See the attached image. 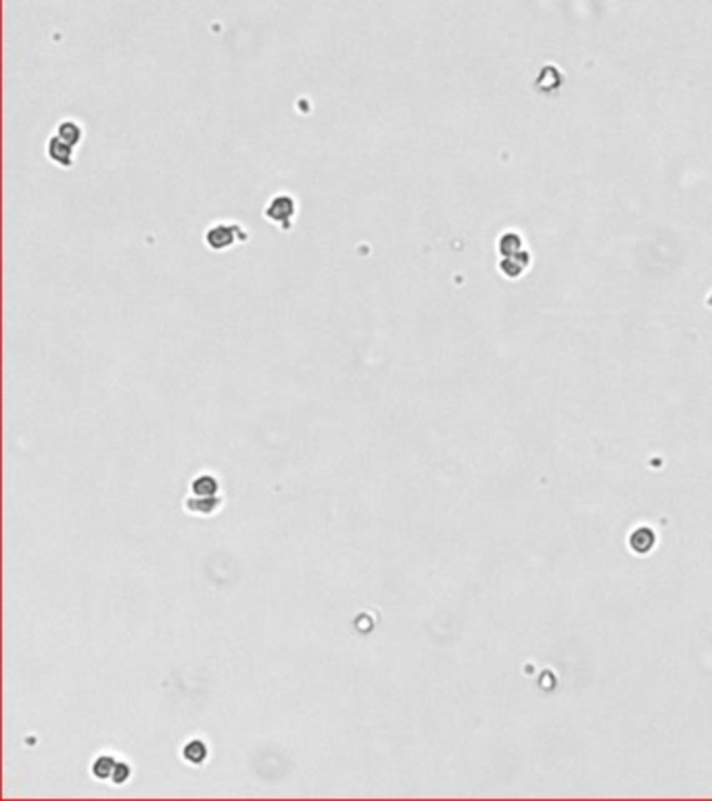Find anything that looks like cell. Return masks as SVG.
I'll return each mask as SVG.
<instances>
[{
	"label": "cell",
	"instance_id": "1",
	"mask_svg": "<svg viewBox=\"0 0 712 801\" xmlns=\"http://www.w3.org/2000/svg\"><path fill=\"white\" fill-rule=\"evenodd\" d=\"M205 245L215 253H226L238 242L249 240V232L236 221H215L205 230Z\"/></svg>",
	"mask_w": 712,
	"mask_h": 801
},
{
	"label": "cell",
	"instance_id": "11",
	"mask_svg": "<svg viewBox=\"0 0 712 801\" xmlns=\"http://www.w3.org/2000/svg\"><path fill=\"white\" fill-rule=\"evenodd\" d=\"M214 507H215L214 497H209V499H203V501L199 503V509H201V512H212Z\"/></svg>",
	"mask_w": 712,
	"mask_h": 801
},
{
	"label": "cell",
	"instance_id": "2",
	"mask_svg": "<svg viewBox=\"0 0 712 801\" xmlns=\"http://www.w3.org/2000/svg\"><path fill=\"white\" fill-rule=\"evenodd\" d=\"M299 211V202L290 193H276L264 207V217L278 226L283 232H288L294 223V215Z\"/></svg>",
	"mask_w": 712,
	"mask_h": 801
},
{
	"label": "cell",
	"instance_id": "5",
	"mask_svg": "<svg viewBox=\"0 0 712 801\" xmlns=\"http://www.w3.org/2000/svg\"><path fill=\"white\" fill-rule=\"evenodd\" d=\"M654 545V533L649 528H637L631 534V547L635 553H647Z\"/></svg>",
	"mask_w": 712,
	"mask_h": 801
},
{
	"label": "cell",
	"instance_id": "9",
	"mask_svg": "<svg viewBox=\"0 0 712 801\" xmlns=\"http://www.w3.org/2000/svg\"><path fill=\"white\" fill-rule=\"evenodd\" d=\"M111 768H115L113 760H109V757H103V760H98V762H96V766H94V772H96L98 776H107V774L111 772Z\"/></svg>",
	"mask_w": 712,
	"mask_h": 801
},
{
	"label": "cell",
	"instance_id": "4",
	"mask_svg": "<svg viewBox=\"0 0 712 801\" xmlns=\"http://www.w3.org/2000/svg\"><path fill=\"white\" fill-rule=\"evenodd\" d=\"M55 134H57L61 140H65L67 144L79 146L82 140H84V126H82L79 122L72 119V117H65V119H61V122L57 124Z\"/></svg>",
	"mask_w": 712,
	"mask_h": 801
},
{
	"label": "cell",
	"instance_id": "6",
	"mask_svg": "<svg viewBox=\"0 0 712 801\" xmlns=\"http://www.w3.org/2000/svg\"><path fill=\"white\" fill-rule=\"evenodd\" d=\"M518 247H520V238L514 234V232H507V234H503L501 236V240H499V251L503 253V255H516L518 253Z\"/></svg>",
	"mask_w": 712,
	"mask_h": 801
},
{
	"label": "cell",
	"instance_id": "10",
	"mask_svg": "<svg viewBox=\"0 0 712 801\" xmlns=\"http://www.w3.org/2000/svg\"><path fill=\"white\" fill-rule=\"evenodd\" d=\"M126 776H128V768H126L124 764H119V766H115V772H113V779H115L117 783H122V781H126Z\"/></svg>",
	"mask_w": 712,
	"mask_h": 801
},
{
	"label": "cell",
	"instance_id": "7",
	"mask_svg": "<svg viewBox=\"0 0 712 801\" xmlns=\"http://www.w3.org/2000/svg\"><path fill=\"white\" fill-rule=\"evenodd\" d=\"M184 755H186L190 762L199 764V762L205 757V745H203L201 741H193V743L184 749Z\"/></svg>",
	"mask_w": 712,
	"mask_h": 801
},
{
	"label": "cell",
	"instance_id": "3",
	"mask_svg": "<svg viewBox=\"0 0 712 801\" xmlns=\"http://www.w3.org/2000/svg\"><path fill=\"white\" fill-rule=\"evenodd\" d=\"M75 146L67 144L65 140H61L57 134H53L48 140H46V157L51 163H55L57 167L61 169H72L75 165Z\"/></svg>",
	"mask_w": 712,
	"mask_h": 801
},
{
	"label": "cell",
	"instance_id": "8",
	"mask_svg": "<svg viewBox=\"0 0 712 801\" xmlns=\"http://www.w3.org/2000/svg\"><path fill=\"white\" fill-rule=\"evenodd\" d=\"M215 488H217V484H215L214 478H209V476L199 478V480L195 482V493H197V495H214Z\"/></svg>",
	"mask_w": 712,
	"mask_h": 801
}]
</instances>
